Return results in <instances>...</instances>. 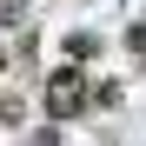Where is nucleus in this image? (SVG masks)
I'll use <instances>...</instances> for the list:
<instances>
[{"label": "nucleus", "mask_w": 146, "mask_h": 146, "mask_svg": "<svg viewBox=\"0 0 146 146\" xmlns=\"http://www.w3.org/2000/svg\"><path fill=\"white\" fill-rule=\"evenodd\" d=\"M86 73H80V60H66V66H53L46 73V86H40V106L53 113V119H80L86 113Z\"/></svg>", "instance_id": "obj_1"}, {"label": "nucleus", "mask_w": 146, "mask_h": 146, "mask_svg": "<svg viewBox=\"0 0 146 146\" xmlns=\"http://www.w3.org/2000/svg\"><path fill=\"white\" fill-rule=\"evenodd\" d=\"M60 46H66V60H80V66H86L93 53H100V33H66Z\"/></svg>", "instance_id": "obj_2"}, {"label": "nucleus", "mask_w": 146, "mask_h": 146, "mask_svg": "<svg viewBox=\"0 0 146 146\" xmlns=\"http://www.w3.org/2000/svg\"><path fill=\"white\" fill-rule=\"evenodd\" d=\"M119 100H126V86H119V80H100V86L86 93V106H119Z\"/></svg>", "instance_id": "obj_3"}, {"label": "nucleus", "mask_w": 146, "mask_h": 146, "mask_svg": "<svg viewBox=\"0 0 146 146\" xmlns=\"http://www.w3.org/2000/svg\"><path fill=\"white\" fill-rule=\"evenodd\" d=\"M27 20V0H0V27H20Z\"/></svg>", "instance_id": "obj_4"}, {"label": "nucleus", "mask_w": 146, "mask_h": 146, "mask_svg": "<svg viewBox=\"0 0 146 146\" xmlns=\"http://www.w3.org/2000/svg\"><path fill=\"white\" fill-rule=\"evenodd\" d=\"M126 46H133V53H146V20H133V27H126Z\"/></svg>", "instance_id": "obj_5"}]
</instances>
